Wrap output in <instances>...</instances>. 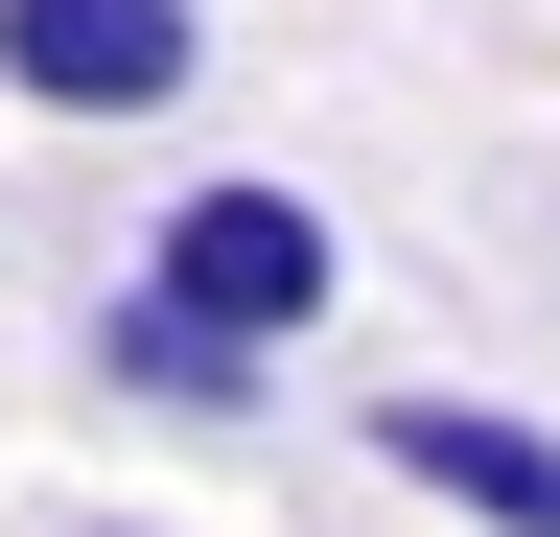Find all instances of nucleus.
<instances>
[{
  "instance_id": "nucleus-1",
  "label": "nucleus",
  "mask_w": 560,
  "mask_h": 537,
  "mask_svg": "<svg viewBox=\"0 0 560 537\" xmlns=\"http://www.w3.org/2000/svg\"><path fill=\"white\" fill-rule=\"evenodd\" d=\"M140 281H164L187 327H234V351H304V327L350 304V234H327V211H304L280 164H210V187H164Z\"/></svg>"
},
{
  "instance_id": "nucleus-2",
  "label": "nucleus",
  "mask_w": 560,
  "mask_h": 537,
  "mask_svg": "<svg viewBox=\"0 0 560 537\" xmlns=\"http://www.w3.org/2000/svg\"><path fill=\"white\" fill-rule=\"evenodd\" d=\"M210 0H0V94L24 117H187Z\"/></svg>"
},
{
  "instance_id": "nucleus-3",
  "label": "nucleus",
  "mask_w": 560,
  "mask_h": 537,
  "mask_svg": "<svg viewBox=\"0 0 560 537\" xmlns=\"http://www.w3.org/2000/svg\"><path fill=\"white\" fill-rule=\"evenodd\" d=\"M374 467H397V491H444V514H490V537H560V421H514V397L397 374V397H374Z\"/></svg>"
},
{
  "instance_id": "nucleus-4",
  "label": "nucleus",
  "mask_w": 560,
  "mask_h": 537,
  "mask_svg": "<svg viewBox=\"0 0 560 537\" xmlns=\"http://www.w3.org/2000/svg\"><path fill=\"white\" fill-rule=\"evenodd\" d=\"M94 374L140 397V421H257V374H280V351H234V327H187L164 281H117V304H94Z\"/></svg>"
},
{
  "instance_id": "nucleus-5",
  "label": "nucleus",
  "mask_w": 560,
  "mask_h": 537,
  "mask_svg": "<svg viewBox=\"0 0 560 537\" xmlns=\"http://www.w3.org/2000/svg\"><path fill=\"white\" fill-rule=\"evenodd\" d=\"M94 537H140V514H94Z\"/></svg>"
}]
</instances>
